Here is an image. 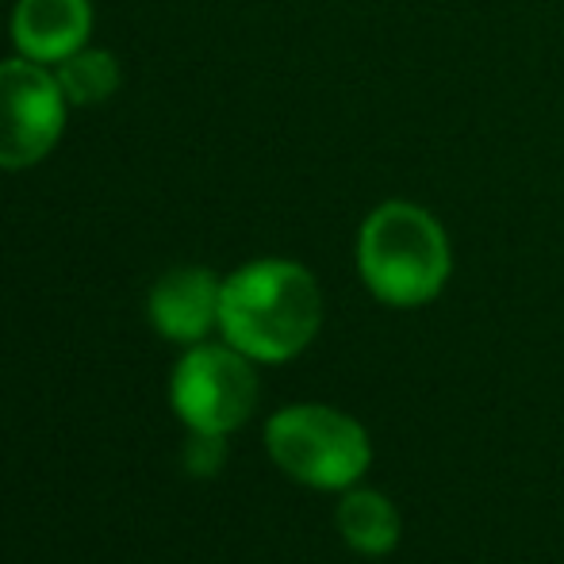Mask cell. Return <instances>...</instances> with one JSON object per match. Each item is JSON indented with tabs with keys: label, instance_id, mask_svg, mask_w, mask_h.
Masks as SVG:
<instances>
[{
	"label": "cell",
	"instance_id": "9",
	"mask_svg": "<svg viewBox=\"0 0 564 564\" xmlns=\"http://www.w3.org/2000/svg\"><path fill=\"white\" fill-rule=\"evenodd\" d=\"M58 85L66 93V100L74 105H100L116 93L119 85V62L105 51H77L62 62Z\"/></svg>",
	"mask_w": 564,
	"mask_h": 564
},
{
	"label": "cell",
	"instance_id": "6",
	"mask_svg": "<svg viewBox=\"0 0 564 564\" xmlns=\"http://www.w3.org/2000/svg\"><path fill=\"white\" fill-rule=\"evenodd\" d=\"M219 304H224V281L208 269H170L150 289V319L158 335L185 346H196L208 338L212 327H219Z\"/></svg>",
	"mask_w": 564,
	"mask_h": 564
},
{
	"label": "cell",
	"instance_id": "2",
	"mask_svg": "<svg viewBox=\"0 0 564 564\" xmlns=\"http://www.w3.org/2000/svg\"><path fill=\"white\" fill-rule=\"evenodd\" d=\"M357 269L377 300L392 307L431 304L449 281V242L431 212L392 200L377 208L357 238Z\"/></svg>",
	"mask_w": 564,
	"mask_h": 564
},
{
	"label": "cell",
	"instance_id": "10",
	"mask_svg": "<svg viewBox=\"0 0 564 564\" xmlns=\"http://www.w3.org/2000/svg\"><path fill=\"white\" fill-rule=\"evenodd\" d=\"M188 434H193V438H188V449H185L188 473H196V476L219 473V465H224V457H227L224 434H200V431H188Z\"/></svg>",
	"mask_w": 564,
	"mask_h": 564
},
{
	"label": "cell",
	"instance_id": "1",
	"mask_svg": "<svg viewBox=\"0 0 564 564\" xmlns=\"http://www.w3.org/2000/svg\"><path fill=\"white\" fill-rule=\"evenodd\" d=\"M323 323L315 276L296 261H250L224 281L219 330L250 361L281 365L312 346Z\"/></svg>",
	"mask_w": 564,
	"mask_h": 564
},
{
	"label": "cell",
	"instance_id": "3",
	"mask_svg": "<svg viewBox=\"0 0 564 564\" xmlns=\"http://www.w3.org/2000/svg\"><path fill=\"white\" fill-rule=\"evenodd\" d=\"M265 449L284 476L315 491L354 488L372 465L369 431L327 403L281 408L265 423Z\"/></svg>",
	"mask_w": 564,
	"mask_h": 564
},
{
	"label": "cell",
	"instance_id": "5",
	"mask_svg": "<svg viewBox=\"0 0 564 564\" xmlns=\"http://www.w3.org/2000/svg\"><path fill=\"white\" fill-rule=\"evenodd\" d=\"M66 123V93L35 62H0V165L23 170L51 154Z\"/></svg>",
	"mask_w": 564,
	"mask_h": 564
},
{
	"label": "cell",
	"instance_id": "8",
	"mask_svg": "<svg viewBox=\"0 0 564 564\" xmlns=\"http://www.w3.org/2000/svg\"><path fill=\"white\" fill-rule=\"evenodd\" d=\"M335 527H338L341 542L354 553H361V557H384V553H392L395 545H400V534H403V519L392 499H388L384 491L357 488V484L341 491Z\"/></svg>",
	"mask_w": 564,
	"mask_h": 564
},
{
	"label": "cell",
	"instance_id": "7",
	"mask_svg": "<svg viewBox=\"0 0 564 564\" xmlns=\"http://www.w3.org/2000/svg\"><path fill=\"white\" fill-rule=\"evenodd\" d=\"M93 31L89 0H20L12 12V39L31 62H66Z\"/></svg>",
	"mask_w": 564,
	"mask_h": 564
},
{
	"label": "cell",
	"instance_id": "4",
	"mask_svg": "<svg viewBox=\"0 0 564 564\" xmlns=\"http://www.w3.org/2000/svg\"><path fill=\"white\" fill-rule=\"evenodd\" d=\"M170 403L188 431L227 434L238 431L258 408V372L253 361L230 341H196L177 361L170 380Z\"/></svg>",
	"mask_w": 564,
	"mask_h": 564
}]
</instances>
